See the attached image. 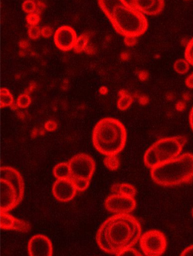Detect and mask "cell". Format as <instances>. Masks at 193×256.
<instances>
[{"label":"cell","instance_id":"1","mask_svg":"<svg viewBox=\"0 0 193 256\" xmlns=\"http://www.w3.org/2000/svg\"><path fill=\"white\" fill-rule=\"evenodd\" d=\"M141 232V223L136 218L130 214H115L101 224L96 241L104 252L118 256L140 240Z\"/></svg>","mask_w":193,"mask_h":256},{"label":"cell","instance_id":"2","mask_svg":"<svg viewBox=\"0 0 193 256\" xmlns=\"http://www.w3.org/2000/svg\"><path fill=\"white\" fill-rule=\"evenodd\" d=\"M92 142L94 148L101 154L118 155L126 144V128L119 120L104 118L94 126Z\"/></svg>","mask_w":193,"mask_h":256},{"label":"cell","instance_id":"3","mask_svg":"<svg viewBox=\"0 0 193 256\" xmlns=\"http://www.w3.org/2000/svg\"><path fill=\"white\" fill-rule=\"evenodd\" d=\"M152 179L163 187H175L193 180V154L190 153L152 168Z\"/></svg>","mask_w":193,"mask_h":256},{"label":"cell","instance_id":"4","mask_svg":"<svg viewBox=\"0 0 193 256\" xmlns=\"http://www.w3.org/2000/svg\"><path fill=\"white\" fill-rule=\"evenodd\" d=\"M109 20L116 32L125 38H139L148 29V22L144 14L127 2L116 7Z\"/></svg>","mask_w":193,"mask_h":256},{"label":"cell","instance_id":"5","mask_svg":"<svg viewBox=\"0 0 193 256\" xmlns=\"http://www.w3.org/2000/svg\"><path fill=\"white\" fill-rule=\"evenodd\" d=\"M1 212L18 206L24 195V182L20 173L11 166H2L0 176Z\"/></svg>","mask_w":193,"mask_h":256},{"label":"cell","instance_id":"6","mask_svg":"<svg viewBox=\"0 0 193 256\" xmlns=\"http://www.w3.org/2000/svg\"><path fill=\"white\" fill-rule=\"evenodd\" d=\"M187 143L183 136L164 138L155 142L146 152L144 162L147 168H152L178 158Z\"/></svg>","mask_w":193,"mask_h":256},{"label":"cell","instance_id":"7","mask_svg":"<svg viewBox=\"0 0 193 256\" xmlns=\"http://www.w3.org/2000/svg\"><path fill=\"white\" fill-rule=\"evenodd\" d=\"M140 246L145 256H163L167 248V239L160 230H150L141 235Z\"/></svg>","mask_w":193,"mask_h":256},{"label":"cell","instance_id":"8","mask_svg":"<svg viewBox=\"0 0 193 256\" xmlns=\"http://www.w3.org/2000/svg\"><path fill=\"white\" fill-rule=\"evenodd\" d=\"M71 177L82 178L91 180L96 168L95 161L90 155L81 153L69 160Z\"/></svg>","mask_w":193,"mask_h":256},{"label":"cell","instance_id":"9","mask_svg":"<svg viewBox=\"0 0 193 256\" xmlns=\"http://www.w3.org/2000/svg\"><path fill=\"white\" fill-rule=\"evenodd\" d=\"M106 210L115 214H131L137 206L136 200L132 196L112 194L104 202Z\"/></svg>","mask_w":193,"mask_h":256},{"label":"cell","instance_id":"10","mask_svg":"<svg viewBox=\"0 0 193 256\" xmlns=\"http://www.w3.org/2000/svg\"><path fill=\"white\" fill-rule=\"evenodd\" d=\"M77 40L76 31L70 26H60L54 32V44L60 51L68 52L73 50Z\"/></svg>","mask_w":193,"mask_h":256},{"label":"cell","instance_id":"11","mask_svg":"<svg viewBox=\"0 0 193 256\" xmlns=\"http://www.w3.org/2000/svg\"><path fill=\"white\" fill-rule=\"evenodd\" d=\"M77 189L71 178L57 179L52 188L53 196L59 202H67L76 196Z\"/></svg>","mask_w":193,"mask_h":256},{"label":"cell","instance_id":"12","mask_svg":"<svg viewBox=\"0 0 193 256\" xmlns=\"http://www.w3.org/2000/svg\"><path fill=\"white\" fill-rule=\"evenodd\" d=\"M28 253L30 256H51L53 254L52 242L45 235H35L28 242Z\"/></svg>","mask_w":193,"mask_h":256},{"label":"cell","instance_id":"13","mask_svg":"<svg viewBox=\"0 0 193 256\" xmlns=\"http://www.w3.org/2000/svg\"><path fill=\"white\" fill-rule=\"evenodd\" d=\"M1 228L2 230L27 233L30 230L31 226L27 222L8 214V212H1Z\"/></svg>","mask_w":193,"mask_h":256},{"label":"cell","instance_id":"14","mask_svg":"<svg viewBox=\"0 0 193 256\" xmlns=\"http://www.w3.org/2000/svg\"><path fill=\"white\" fill-rule=\"evenodd\" d=\"M132 6L147 16H157L165 8V0H132Z\"/></svg>","mask_w":193,"mask_h":256},{"label":"cell","instance_id":"15","mask_svg":"<svg viewBox=\"0 0 193 256\" xmlns=\"http://www.w3.org/2000/svg\"><path fill=\"white\" fill-rule=\"evenodd\" d=\"M111 193L135 198L137 194V189L135 186L128 183H117L112 186Z\"/></svg>","mask_w":193,"mask_h":256},{"label":"cell","instance_id":"16","mask_svg":"<svg viewBox=\"0 0 193 256\" xmlns=\"http://www.w3.org/2000/svg\"><path fill=\"white\" fill-rule=\"evenodd\" d=\"M125 2H126L125 0H98V4L101 10L108 18L113 14L116 7Z\"/></svg>","mask_w":193,"mask_h":256},{"label":"cell","instance_id":"17","mask_svg":"<svg viewBox=\"0 0 193 256\" xmlns=\"http://www.w3.org/2000/svg\"><path fill=\"white\" fill-rule=\"evenodd\" d=\"M53 174L57 179L70 178H71L69 162H60L54 166Z\"/></svg>","mask_w":193,"mask_h":256},{"label":"cell","instance_id":"18","mask_svg":"<svg viewBox=\"0 0 193 256\" xmlns=\"http://www.w3.org/2000/svg\"><path fill=\"white\" fill-rule=\"evenodd\" d=\"M134 98L132 94H129L128 92L122 90L119 92V99H118L117 106L122 112H125L128 108H130L132 104L133 103Z\"/></svg>","mask_w":193,"mask_h":256},{"label":"cell","instance_id":"19","mask_svg":"<svg viewBox=\"0 0 193 256\" xmlns=\"http://www.w3.org/2000/svg\"><path fill=\"white\" fill-rule=\"evenodd\" d=\"M14 105L15 104H14V97H13L12 94L7 88H2L1 90V108L10 106L13 109H15Z\"/></svg>","mask_w":193,"mask_h":256},{"label":"cell","instance_id":"20","mask_svg":"<svg viewBox=\"0 0 193 256\" xmlns=\"http://www.w3.org/2000/svg\"><path fill=\"white\" fill-rule=\"evenodd\" d=\"M104 164L105 166L112 172L117 171L120 166V160L118 155L106 156L104 159Z\"/></svg>","mask_w":193,"mask_h":256},{"label":"cell","instance_id":"21","mask_svg":"<svg viewBox=\"0 0 193 256\" xmlns=\"http://www.w3.org/2000/svg\"><path fill=\"white\" fill-rule=\"evenodd\" d=\"M190 64L187 59H178L175 62L174 69L179 74H186L190 70Z\"/></svg>","mask_w":193,"mask_h":256},{"label":"cell","instance_id":"22","mask_svg":"<svg viewBox=\"0 0 193 256\" xmlns=\"http://www.w3.org/2000/svg\"><path fill=\"white\" fill-rule=\"evenodd\" d=\"M70 178L73 182L75 187L79 192H85V190H87L89 186L90 182H91V180L88 179L82 178L71 177Z\"/></svg>","mask_w":193,"mask_h":256},{"label":"cell","instance_id":"23","mask_svg":"<svg viewBox=\"0 0 193 256\" xmlns=\"http://www.w3.org/2000/svg\"><path fill=\"white\" fill-rule=\"evenodd\" d=\"M88 39L85 35H81L79 38H78L77 41H76V46H75L74 50L75 52L81 53L82 52H85L88 47Z\"/></svg>","mask_w":193,"mask_h":256},{"label":"cell","instance_id":"24","mask_svg":"<svg viewBox=\"0 0 193 256\" xmlns=\"http://www.w3.org/2000/svg\"><path fill=\"white\" fill-rule=\"evenodd\" d=\"M23 11L26 14L36 13L37 12V2L36 0H26L22 4Z\"/></svg>","mask_w":193,"mask_h":256},{"label":"cell","instance_id":"25","mask_svg":"<svg viewBox=\"0 0 193 256\" xmlns=\"http://www.w3.org/2000/svg\"><path fill=\"white\" fill-rule=\"evenodd\" d=\"M31 102L32 100H31V98L29 94L28 93H23V94H20L17 98L16 104L17 105L18 108L25 109V108H28L30 105Z\"/></svg>","mask_w":193,"mask_h":256},{"label":"cell","instance_id":"26","mask_svg":"<svg viewBox=\"0 0 193 256\" xmlns=\"http://www.w3.org/2000/svg\"><path fill=\"white\" fill-rule=\"evenodd\" d=\"M28 36L31 40H37L40 38L42 34H41V29L38 26V25L35 26H29L28 29Z\"/></svg>","mask_w":193,"mask_h":256},{"label":"cell","instance_id":"27","mask_svg":"<svg viewBox=\"0 0 193 256\" xmlns=\"http://www.w3.org/2000/svg\"><path fill=\"white\" fill-rule=\"evenodd\" d=\"M185 58L193 66V38L187 44L185 51Z\"/></svg>","mask_w":193,"mask_h":256},{"label":"cell","instance_id":"28","mask_svg":"<svg viewBox=\"0 0 193 256\" xmlns=\"http://www.w3.org/2000/svg\"><path fill=\"white\" fill-rule=\"evenodd\" d=\"M26 19L29 26H35V25H38L40 22V14L38 13L27 14Z\"/></svg>","mask_w":193,"mask_h":256},{"label":"cell","instance_id":"29","mask_svg":"<svg viewBox=\"0 0 193 256\" xmlns=\"http://www.w3.org/2000/svg\"><path fill=\"white\" fill-rule=\"evenodd\" d=\"M143 256L140 252H138V250H135V248H128L126 250H123L120 254L118 256Z\"/></svg>","mask_w":193,"mask_h":256},{"label":"cell","instance_id":"30","mask_svg":"<svg viewBox=\"0 0 193 256\" xmlns=\"http://www.w3.org/2000/svg\"><path fill=\"white\" fill-rule=\"evenodd\" d=\"M57 126H57V122L51 120L47 121V122H45V130L48 132H54L57 130Z\"/></svg>","mask_w":193,"mask_h":256},{"label":"cell","instance_id":"31","mask_svg":"<svg viewBox=\"0 0 193 256\" xmlns=\"http://www.w3.org/2000/svg\"><path fill=\"white\" fill-rule=\"evenodd\" d=\"M138 38H134V36H126L125 38V45L128 47H133L138 44Z\"/></svg>","mask_w":193,"mask_h":256},{"label":"cell","instance_id":"32","mask_svg":"<svg viewBox=\"0 0 193 256\" xmlns=\"http://www.w3.org/2000/svg\"><path fill=\"white\" fill-rule=\"evenodd\" d=\"M41 34L44 38H50L53 34V30L50 26H44L41 29Z\"/></svg>","mask_w":193,"mask_h":256},{"label":"cell","instance_id":"33","mask_svg":"<svg viewBox=\"0 0 193 256\" xmlns=\"http://www.w3.org/2000/svg\"><path fill=\"white\" fill-rule=\"evenodd\" d=\"M181 256H193V245L190 246L184 250L181 253Z\"/></svg>","mask_w":193,"mask_h":256},{"label":"cell","instance_id":"34","mask_svg":"<svg viewBox=\"0 0 193 256\" xmlns=\"http://www.w3.org/2000/svg\"><path fill=\"white\" fill-rule=\"evenodd\" d=\"M185 84L189 88H193V72H192L190 76H187Z\"/></svg>","mask_w":193,"mask_h":256},{"label":"cell","instance_id":"35","mask_svg":"<svg viewBox=\"0 0 193 256\" xmlns=\"http://www.w3.org/2000/svg\"><path fill=\"white\" fill-rule=\"evenodd\" d=\"M36 2H37V12L36 13L40 14L41 13L43 12V10L45 8V5L43 2L40 1V0H36Z\"/></svg>","mask_w":193,"mask_h":256},{"label":"cell","instance_id":"36","mask_svg":"<svg viewBox=\"0 0 193 256\" xmlns=\"http://www.w3.org/2000/svg\"><path fill=\"white\" fill-rule=\"evenodd\" d=\"M190 126H191L192 130L193 131V106L190 114Z\"/></svg>","mask_w":193,"mask_h":256},{"label":"cell","instance_id":"37","mask_svg":"<svg viewBox=\"0 0 193 256\" xmlns=\"http://www.w3.org/2000/svg\"><path fill=\"white\" fill-rule=\"evenodd\" d=\"M125 2H127V4H129V5L132 6V0H125Z\"/></svg>","mask_w":193,"mask_h":256},{"label":"cell","instance_id":"38","mask_svg":"<svg viewBox=\"0 0 193 256\" xmlns=\"http://www.w3.org/2000/svg\"><path fill=\"white\" fill-rule=\"evenodd\" d=\"M192 214H193V210H192Z\"/></svg>","mask_w":193,"mask_h":256}]
</instances>
